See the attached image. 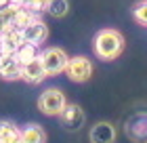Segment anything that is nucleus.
<instances>
[{"mask_svg": "<svg viewBox=\"0 0 147 143\" xmlns=\"http://www.w3.org/2000/svg\"><path fill=\"white\" fill-rule=\"evenodd\" d=\"M59 118H61V124L65 128H69V131H76V128H80L84 124V112L82 107L76 105V103H67L65 105V110L59 114Z\"/></svg>", "mask_w": 147, "mask_h": 143, "instance_id": "nucleus-7", "label": "nucleus"}, {"mask_svg": "<svg viewBox=\"0 0 147 143\" xmlns=\"http://www.w3.org/2000/svg\"><path fill=\"white\" fill-rule=\"evenodd\" d=\"M46 13H49L51 17H65L69 13V2L67 0H49V4H46Z\"/></svg>", "mask_w": 147, "mask_h": 143, "instance_id": "nucleus-15", "label": "nucleus"}, {"mask_svg": "<svg viewBox=\"0 0 147 143\" xmlns=\"http://www.w3.org/2000/svg\"><path fill=\"white\" fill-rule=\"evenodd\" d=\"M0 143H21V131L13 122H0Z\"/></svg>", "mask_w": 147, "mask_h": 143, "instance_id": "nucleus-11", "label": "nucleus"}, {"mask_svg": "<svg viewBox=\"0 0 147 143\" xmlns=\"http://www.w3.org/2000/svg\"><path fill=\"white\" fill-rule=\"evenodd\" d=\"M40 61H42L44 70L49 76H57V74H61L67 70V63H69V57L67 53L63 49H59V46H51V49H46L40 53Z\"/></svg>", "mask_w": 147, "mask_h": 143, "instance_id": "nucleus-2", "label": "nucleus"}, {"mask_svg": "<svg viewBox=\"0 0 147 143\" xmlns=\"http://www.w3.org/2000/svg\"><path fill=\"white\" fill-rule=\"evenodd\" d=\"M36 19H38V17H36V13H34V11L23 9V6H21V9L17 11V15L13 17L11 25H15L17 30H23V28H28V25H30L32 21H36Z\"/></svg>", "mask_w": 147, "mask_h": 143, "instance_id": "nucleus-13", "label": "nucleus"}, {"mask_svg": "<svg viewBox=\"0 0 147 143\" xmlns=\"http://www.w3.org/2000/svg\"><path fill=\"white\" fill-rule=\"evenodd\" d=\"M90 143H113L116 141V128L109 122H97L88 133Z\"/></svg>", "mask_w": 147, "mask_h": 143, "instance_id": "nucleus-9", "label": "nucleus"}, {"mask_svg": "<svg viewBox=\"0 0 147 143\" xmlns=\"http://www.w3.org/2000/svg\"><path fill=\"white\" fill-rule=\"evenodd\" d=\"M92 49H95L99 59H105V61L118 59L124 51V36L118 30L105 28L101 32H97L95 40H92Z\"/></svg>", "mask_w": 147, "mask_h": 143, "instance_id": "nucleus-1", "label": "nucleus"}, {"mask_svg": "<svg viewBox=\"0 0 147 143\" xmlns=\"http://www.w3.org/2000/svg\"><path fill=\"white\" fill-rule=\"evenodd\" d=\"M23 72V63L15 53H0V76L4 80H19Z\"/></svg>", "mask_w": 147, "mask_h": 143, "instance_id": "nucleus-5", "label": "nucleus"}, {"mask_svg": "<svg viewBox=\"0 0 147 143\" xmlns=\"http://www.w3.org/2000/svg\"><path fill=\"white\" fill-rule=\"evenodd\" d=\"M46 76H49V74H46V70H44V65H42V61H40V57L28 61V63H23L21 78L25 80V82H30V84H40Z\"/></svg>", "mask_w": 147, "mask_h": 143, "instance_id": "nucleus-8", "label": "nucleus"}, {"mask_svg": "<svg viewBox=\"0 0 147 143\" xmlns=\"http://www.w3.org/2000/svg\"><path fill=\"white\" fill-rule=\"evenodd\" d=\"M15 55H17V59L21 61V63H28V61L40 57V53H38V44H34V42H21V46L17 49Z\"/></svg>", "mask_w": 147, "mask_h": 143, "instance_id": "nucleus-14", "label": "nucleus"}, {"mask_svg": "<svg viewBox=\"0 0 147 143\" xmlns=\"http://www.w3.org/2000/svg\"><path fill=\"white\" fill-rule=\"evenodd\" d=\"M21 141L23 143H46V133L38 124H28L21 131Z\"/></svg>", "mask_w": 147, "mask_h": 143, "instance_id": "nucleus-12", "label": "nucleus"}, {"mask_svg": "<svg viewBox=\"0 0 147 143\" xmlns=\"http://www.w3.org/2000/svg\"><path fill=\"white\" fill-rule=\"evenodd\" d=\"M132 17L141 25H147V0H141V2H137L132 6Z\"/></svg>", "mask_w": 147, "mask_h": 143, "instance_id": "nucleus-16", "label": "nucleus"}, {"mask_svg": "<svg viewBox=\"0 0 147 143\" xmlns=\"http://www.w3.org/2000/svg\"><path fill=\"white\" fill-rule=\"evenodd\" d=\"M65 105H67V99L59 88H46L38 97V110L46 116H59L65 110Z\"/></svg>", "mask_w": 147, "mask_h": 143, "instance_id": "nucleus-3", "label": "nucleus"}, {"mask_svg": "<svg viewBox=\"0 0 147 143\" xmlns=\"http://www.w3.org/2000/svg\"><path fill=\"white\" fill-rule=\"evenodd\" d=\"M21 143H23V141H21Z\"/></svg>", "mask_w": 147, "mask_h": 143, "instance_id": "nucleus-19", "label": "nucleus"}, {"mask_svg": "<svg viewBox=\"0 0 147 143\" xmlns=\"http://www.w3.org/2000/svg\"><path fill=\"white\" fill-rule=\"evenodd\" d=\"M4 25H6V19H4V15H2V11H0V32L4 30Z\"/></svg>", "mask_w": 147, "mask_h": 143, "instance_id": "nucleus-18", "label": "nucleus"}, {"mask_svg": "<svg viewBox=\"0 0 147 143\" xmlns=\"http://www.w3.org/2000/svg\"><path fill=\"white\" fill-rule=\"evenodd\" d=\"M21 36H23V42L40 44V42H44V40H46V36H49V28H46L44 21L36 19V21H32L28 28L21 30Z\"/></svg>", "mask_w": 147, "mask_h": 143, "instance_id": "nucleus-10", "label": "nucleus"}, {"mask_svg": "<svg viewBox=\"0 0 147 143\" xmlns=\"http://www.w3.org/2000/svg\"><path fill=\"white\" fill-rule=\"evenodd\" d=\"M65 72H67V76L74 80V82H86V80L92 76V63H90L88 57L78 55V57L69 59L67 70H65Z\"/></svg>", "mask_w": 147, "mask_h": 143, "instance_id": "nucleus-4", "label": "nucleus"}, {"mask_svg": "<svg viewBox=\"0 0 147 143\" xmlns=\"http://www.w3.org/2000/svg\"><path fill=\"white\" fill-rule=\"evenodd\" d=\"M21 42H23L21 30H17L15 25L6 23L4 30L0 32V53H17Z\"/></svg>", "mask_w": 147, "mask_h": 143, "instance_id": "nucleus-6", "label": "nucleus"}, {"mask_svg": "<svg viewBox=\"0 0 147 143\" xmlns=\"http://www.w3.org/2000/svg\"><path fill=\"white\" fill-rule=\"evenodd\" d=\"M11 4H13L11 0H0V11H4L6 6H11Z\"/></svg>", "mask_w": 147, "mask_h": 143, "instance_id": "nucleus-17", "label": "nucleus"}]
</instances>
